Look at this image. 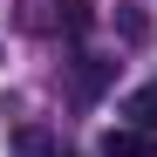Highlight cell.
I'll use <instances>...</instances> for the list:
<instances>
[{"mask_svg": "<svg viewBox=\"0 0 157 157\" xmlns=\"http://www.w3.org/2000/svg\"><path fill=\"white\" fill-rule=\"evenodd\" d=\"M96 157H157V137H150V130H130V123H116V130H102Z\"/></svg>", "mask_w": 157, "mask_h": 157, "instance_id": "cell-1", "label": "cell"}, {"mask_svg": "<svg viewBox=\"0 0 157 157\" xmlns=\"http://www.w3.org/2000/svg\"><path fill=\"white\" fill-rule=\"evenodd\" d=\"M109 68H116V62H102V55H82V62H75V96L89 102L102 82H109Z\"/></svg>", "mask_w": 157, "mask_h": 157, "instance_id": "cell-3", "label": "cell"}, {"mask_svg": "<svg viewBox=\"0 0 157 157\" xmlns=\"http://www.w3.org/2000/svg\"><path fill=\"white\" fill-rule=\"evenodd\" d=\"M55 7H62V28H68V34L89 28V0H55Z\"/></svg>", "mask_w": 157, "mask_h": 157, "instance_id": "cell-4", "label": "cell"}, {"mask_svg": "<svg viewBox=\"0 0 157 157\" xmlns=\"http://www.w3.org/2000/svg\"><path fill=\"white\" fill-rule=\"evenodd\" d=\"M123 116H130V130H150V137H157V82H144L137 96H130Z\"/></svg>", "mask_w": 157, "mask_h": 157, "instance_id": "cell-2", "label": "cell"}]
</instances>
